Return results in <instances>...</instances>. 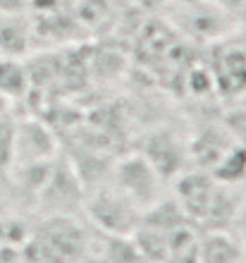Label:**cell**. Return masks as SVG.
I'll use <instances>...</instances> for the list:
<instances>
[{"label":"cell","mask_w":246,"mask_h":263,"mask_svg":"<svg viewBox=\"0 0 246 263\" xmlns=\"http://www.w3.org/2000/svg\"><path fill=\"white\" fill-rule=\"evenodd\" d=\"M84 208L103 235L120 237L134 235V230L141 225V213H144L134 201H129L122 192H117L112 184L96 189L93 194H86Z\"/></svg>","instance_id":"cell-1"},{"label":"cell","mask_w":246,"mask_h":263,"mask_svg":"<svg viewBox=\"0 0 246 263\" xmlns=\"http://www.w3.org/2000/svg\"><path fill=\"white\" fill-rule=\"evenodd\" d=\"M112 187L122 192L129 201H134L141 211H146L165 196L163 177L153 170V165L141 153H131L117 160V165L112 167Z\"/></svg>","instance_id":"cell-2"},{"label":"cell","mask_w":246,"mask_h":263,"mask_svg":"<svg viewBox=\"0 0 246 263\" xmlns=\"http://www.w3.org/2000/svg\"><path fill=\"white\" fill-rule=\"evenodd\" d=\"M39 199L48 206V211L53 215H69L74 213L77 208L84 206V187L79 175L72 170L69 163L65 160H53L48 173V180L43 184Z\"/></svg>","instance_id":"cell-3"},{"label":"cell","mask_w":246,"mask_h":263,"mask_svg":"<svg viewBox=\"0 0 246 263\" xmlns=\"http://www.w3.org/2000/svg\"><path fill=\"white\" fill-rule=\"evenodd\" d=\"M141 156L163 177V182L175 180L177 175H182L186 170V163H189L186 144L167 129L150 132L146 137L144 148H141Z\"/></svg>","instance_id":"cell-4"},{"label":"cell","mask_w":246,"mask_h":263,"mask_svg":"<svg viewBox=\"0 0 246 263\" xmlns=\"http://www.w3.org/2000/svg\"><path fill=\"white\" fill-rule=\"evenodd\" d=\"M215 187H218V182L211 177V173L196 170V167L194 170H184L182 175L175 177V194L172 196H175V201L184 211V215L189 218V222L194 228L203 218Z\"/></svg>","instance_id":"cell-5"},{"label":"cell","mask_w":246,"mask_h":263,"mask_svg":"<svg viewBox=\"0 0 246 263\" xmlns=\"http://www.w3.org/2000/svg\"><path fill=\"white\" fill-rule=\"evenodd\" d=\"M211 79L220 96L239 98L246 93V50L220 46L211 60Z\"/></svg>","instance_id":"cell-6"},{"label":"cell","mask_w":246,"mask_h":263,"mask_svg":"<svg viewBox=\"0 0 246 263\" xmlns=\"http://www.w3.org/2000/svg\"><path fill=\"white\" fill-rule=\"evenodd\" d=\"M55 158V137L39 120H22L14 125V165L41 163Z\"/></svg>","instance_id":"cell-7"},{"label":"cell","mask_w":246,"mask_h":263,"mask_svg":"<svg viewBox=\"0 0 246 263\" xmlns=\"http://www.w3.org/2000/svg\"><path fill=\"white\" fill-rule=\"evenodd\" d=\"M234 141L230 139V134L225 132L222 125H208L203 129H198L196 137L186 144V151H189V163H192L196 170H205L211 173V167L220 160V156L232 146Z\"/></svg>","instance_id":"cell-8"},{"label":"cell","mask_w":246,"mask_h":263,"mask_svg":"<svg viewBox=\"0 0 246 263\" xmlns=\"http://www.w3.org/2000/svg\"><path fill=\"white\" fill-rule=\"evenodd\" d=\"M244 187H230V184H218L211 196V203L205 208L203 218L198 220L196 230L205 232V230H230L237 208L244 201Z\"/></svg>","instance_id":"cell-9"},{"label":"cell","mask_w":246,"mask_h":263,"mask_svg":"<svg viewBox=\"0 0 246 263\" xmlns=\"http://www.w3.org/2000/svg\"><path fill=\"white\" fill-rule=\"evenodd\" d=\"M244 247L227 230L198 232V261L201 263H239Z\"/></svg>","instance_id":"cell-10"},{"label":"cell","mask_w":246,"mask_h":263,"mask_svg":"<svg viewBox=\"0 0 246 263\" xmlns=\"http://www.w3.org/2000/svg\"><path fill=\"white\" fill-rule=\"evenodd\" d=\"M31 43V27L20 14H0V55L20 58Z\"/></svg>","instance_id":"cell-11"},{"label":"cell","mask_w":246,"mask_h":263,"mask_svg":"<svg viewBox=\"0 0 246 263\" xmlns=\"http://www.w3.org/2000/svg\"><path fill=\"white\" fill-rule=\"evenodd\" d=\"M31 91V74L20 58L0 55V93L10 101H20Z\"/></svg>","instance_id":"cell-12"},{"label":"cell","mask_w":246,"mask_h":263,"mask_svg":"<svg viewBox=\"0 0 246 263\" xmlns=\"http://www.w3.org/2000/svg\"><path fill=\"white\" fill-rule=\"evenodd\" d=\"M211 177L218 184H230V187H244L246 184V146L232 144L220 160L211 167Z\"/></svg>","instance_id":"cell-13"},{"label":"cell","mask_w":246,"mask_h":263,"mask_svg":"<svg viewBox=\"0 0 246 263\" xmlns=\"http://www.w3.org/2000/svg\"><path fill=\"white\" fill-rule=\"evenodd\" d=\"M14 165V122L3 120L0 122V180L10 177Z\"/></svg>","instance_id":"cell-14"},{"label":"cell","mask_w":246,"mask_h":263,"mask_svg":"<svg viewBox=\"0 0 246 263\" xmlns=\"http://www.w3.org/2000/svg\"><path fill=\"white\" fill-rule=\"evenodd\" d=\"M220 125L225 127V132L230 134L234 144H241L246 146V108L244 105H232V108H227L222 112V120H220Z\"/></svg>","instance_id":"cell-15"},{"label":"cell","mask_w":246,"mask_h":263,"mask_svg":"<svg viewBox=\"0 0 246 263\" xmlns=\"http://www.w3.org/2000/svg\"><path fill=\"white\" fill-rule=\"evenodd\" d=\"M227 232H230L241 247H246V196L239 203V208H237V215H234V220H232V225H230Z\"/></svg>","instance_id":"cell-16"},{"label":"cell","mask_w":246,"mask_h":263,"mask_svg":"<svg viewBox=\"0 0 246 263\" xmlns=\"http://www.w3.org/2000/svg\"><path fill=\"white\" fill-rule=\"evenodd\" d=\"M10 112H12V101L0 93V122H3V120H10Z\"/></svg>","instance_id":"cell-17"},{"label":"cell","mask_w":246,"mask_h":263,"mask_svg":"<svg viewBox=\"0 0 246 263\" xmlns=\"http://www.w3.org/2000/svg\"><path fill=\"white\" fill-rule=\"evenodd\" d=\"M244 261H246V247H244Z\"/></svg>","instance_id":"cell-18"},{"label":"cell","mask_w":246,"mask_h":263,"mask_svg":"<svg viewBox=\"0 0 246 263\" xmlns=\"http://www.w3.org/2000/svg\"><path fill=\"white\" fill-rule=\"evenodd\" d=\"M239 263H246V261H244V256H241V261H239Z\"/></svg>","instance_id":"cell-19"}]
</instances>
